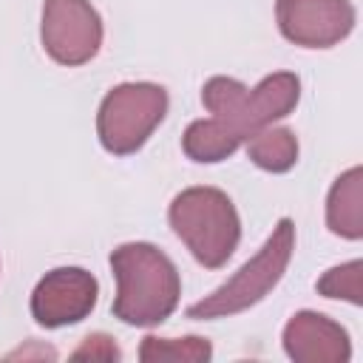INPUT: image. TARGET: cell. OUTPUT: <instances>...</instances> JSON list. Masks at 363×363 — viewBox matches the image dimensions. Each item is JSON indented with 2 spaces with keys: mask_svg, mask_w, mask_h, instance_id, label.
Wrapping results in <instances>:
<instances>
[{
  "mask_svg": "<svg viewBox=\"0 0 363 363\" xmlns=\"http://www.w3.org/2000/svg\"><path fill=\"white\" fill-rule=\"evenodd\" d=\"M102 17L91 0H43V51L65 68L91 62L102 48Z\"/></svg>",
  "mask_w": 363,
  "mask_h": 363,
  "instance_id": "cell-6",
  "label": "cell"
},
{
  "mask_svg": "<svg viewBox=\"0 0 363 363\" xmlns=\"http://www.w3.org/2000/svg\"><path fill=\"white\" fill-rule=\"evenodd\" d=\"M315 289L323 298H335V301H346L352 306H363V261L352 258L346 264H337V267L326 269L318 278Z\"/></svg>",
  "mask_w": 363,
  "mask_h": 363,
  "instance_id": "cell-14",
  "label": "cell"
},
{
  "mask_svg": "<svg viewBox=\"0 0 363 363\" xmlns=\"http://www.w3.org/2000/svg\"><path fill=\"white\" fill-rule=\"evenodd\" d=\"M301 99V79L292 71H275L264 77L255 88H247L235 77H210L201 85V105L210 111V119L244 145L261 128L289 116Z\"/></svg>",
  "mask_w": 363,
  "mask_h": 363,
  "instance_id": "cell-2",
  "label": "cell"
},
{
  "mask_svg": "<svg viewBox=\"0 0 363 363\" xmlns=\"http://www.w3.org/2000/svg\"><path fill=\"white\" fill-rule=\"evenodd\" d=\"M275 23L284 40L301 48H332L357 23L352 0H275Z\"/></svg>",
  "mask_w": 363,
  "mask_h": 363,
  "instance_id": "cell-8",
  "label": "cell"
},
{
  "mask_svg": "<svg viewBox=\"0 0 363 363\" xmlns=\"http://www.w3.org/2000/svg\"><path fill=\"white\" fill-rule=\"evenodd\" d=\"M6 357H9V360H17V357H23V360H28V357H40V360H43V357H51V360H54L57 352H54L51 346H34V343H31V346H20V349L9 352Z\"/></svg>",
  "mask_w": 363,
  "mask_h": 363,
  "instance_id": "cell-16",
  "label": "cell"
},
{
  "mask_svg": "<svg viewBox=\"0 0 363 363\" xmlns=\"http://www.w3.org/2000/svg\"><path fill=\"white\" fill-rule=\"evenodd\" d=\"M170 96L156 82L113 85L96 111V136L111 156H130L145 147L167 116Z\"/></svg>",
  "mask_w": 363,
  "mask_h": 363,
  "instance_id": "cell-5",
  "label": "cell"
},
{
  "mask_svg": "<svg viewBox=\"0 0 363 363\" xmlns=\"http://www.w3.org/2000/svg\"><path fill=\"white\" fill-rule=\"evenodd\" d=\"M122 352L116 346V340L105 332H94L88 337H82V343L71 352V360H119Z\"/></svg>",
  "mask_w": 363,
  "mask_h": 363,
  "instance_id": "cell-15",
  "label": "cell"
},
{
  "mask_svg": "<svg viewBox=\"0 0 363 363\" xmlns=\"http://www.w3.org/2000/svg\"><path fill=\"white\" fill-rule=\"evenodd\" d=\"M241 145L235 139H230L218 125L216 119H196L187 125L184 136H182V150L187 159L199 162V164H216V162H224L230 159Z\"/></svg>",
  "mask_w": 363,
  "mask_h": 363,
  "instance_id": "cell-12",
  "label": "cell"
},
{
  "mask_svg": "<svg viewBox=\"0 0 363 363\" xmlns=\"http://www.w3.org/2000/svg\"><path fill=\"white\" fill-rule=\"evenodd\" d=\"M167 221L204 269H221L241 241L238 210L218 187L201 184L176 193L167 207Z\"/></svg>",
  "mask_w": 363,
  "mask_h": 363,
  "instance_id": "cell-3",
  "label": "cell"
},
{
  "mask_svg": "<svg viewBox=\"0 0 363 363\" xmlns=\"http://www.w3.org/2000/svg\"><path fill=\"white\" fill-rule=\"evenodd\" d=\"M213 357V343L201 335L187 337H156L147 335L139 343V360L142 363H207Z\"/></svg>",
  "mask_w": 363,
  "mask_h": 363,
  "instance_id": "cell-13",
  "label": "cell"
},
{
  "mask_svg": "<svg viewBox=\"0 0 363 363\" xmlns=\"http://www.w3.org/2000/svg\"><path fill=\"white\" fill-rule=\"evenodd\" d=\"M295 252V221L281 218L264 247L238 267L218 289L204 295L201 301L187 306V318L193 320H218V318H233L238 312H247L250 306L261 303L284 278L289 261Z\"/></svg>",
  "mask_w": 363,
  "mask_h": 363,
  "instance_id": "cell-4",
  "label": "cell"
},
{
  "mask_svg": "<svg viewBox=\"0 0 363 363\" xmlns=\"http://www.w3.org/2000/svg\"><path fill=\"white\" fill-rule=\"evenodd\" d=\"M111 272L116 278L113 318L128 326L164 323L182 298V275L167 252L150 241H128L111 252Z\"/></svg>",
  "mask_w": 363,
  "mask_h": 363,
  "instance_id": "cell-1",
  "label": "cell"
},
{
  "mask_svg": "<svg viewBox=\"0 0 363 363\" xmlns=\"http://www.w3.org/2000/svg\"><path fill=\"white\" fill-rule=\"evenodd\" d=\"M247 159L267 173H286L298 162V136L289 128H261L247 139Z\"/></svg>",
  "mask_w": 363,
  "mask_h": 363,
  "instance_id": "cell-11",
  "label": "cell"
},
{
  "mask_svg": "<svg viewBox=\"0 0 363 363\" xmlns=\"http://www.w3.org/2000/svg\"><path fill=\"white\" fill-rule=\"evenodd\" d=\"M284 352L295 363H349L352 340L349 332L323 312H295L281 335Z\"/></svg>",
  "mask_w": 363,
  "mask_h": 363,
  "instance_id": "cell-9",
  "label": "cell"
},
{
  "mask_svg": "<svg viewBox=\"0 0 363 363\" xmlns=\"http://www.w3.org/2000/svg\"><path fill=\"white\" fill-rule=\"evenodd\" d=\"M99 301V284L94 272L82 267L48 269L28 301L31 318L45 329H62L85 320Z\"/></svg>",
  "mask_w": 363,
  "mask_h": 363,
  "instance_id": "cell-7",
  "label": "cell"
},
{
  "mask_svg": "<svg viewBox=\"0 0 363 363\" xmlns=\"http://www.w3.org/2000/svg\"><path fill=\"white\" fill-rule=\"evenodd\" d=\"M326 227L332 235L346 241L363 238V167L352 164L343 170L326 196Z\"/></svg>",
  "mask_w": 363,
  "mask_h": 363,
  "instance_id": "cell-10",
  "label": "cell"
}]
</instances>
